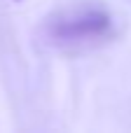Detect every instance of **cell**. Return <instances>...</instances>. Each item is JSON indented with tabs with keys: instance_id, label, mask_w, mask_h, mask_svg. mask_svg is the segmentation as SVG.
<instances>
[{
	"instance_id": "obj_1",
	"label": "cell",
	"mask_w": 131,
	"mask_h": 133,
	"mask_svg": "<svg viewBox=\"0 0 131 133\" xmlns=\"http://www.w3.org/2000/svg\"><path fill=\"white\" fill-rule=\"evenodd\" d=\"M45 42L66 54H82L115 37V19L98 5H75L52 12L40 28Z\"/></svg>"
}]
</instances>
